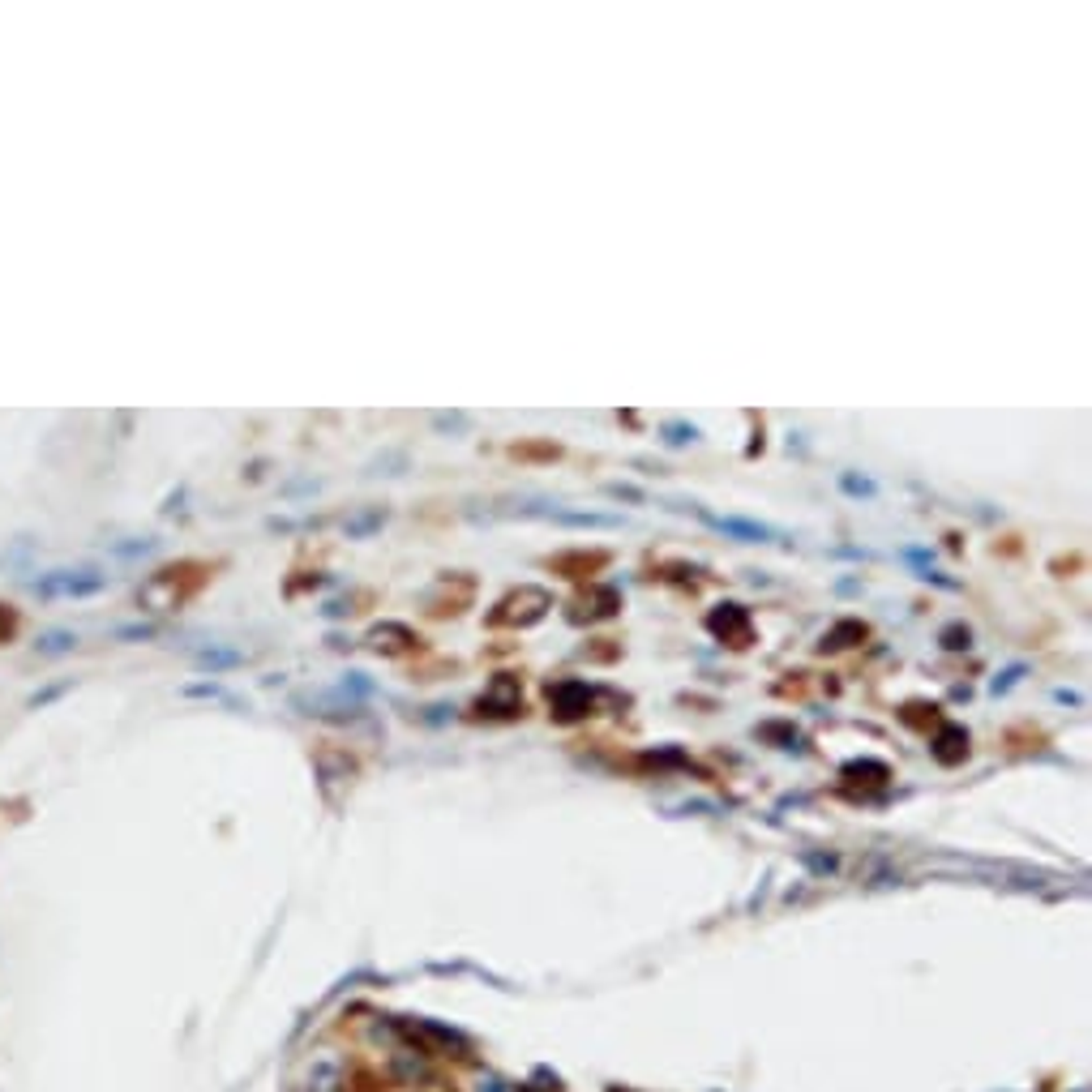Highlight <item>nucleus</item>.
<instances>
[{
    "label": "nucleus",
    "instance_id": "obj_1",
    "mask_svg": "<svg viewBox=\"0 0 1092 1092\" xmlns=\"http://www.w3.org/2000/svg\"><path fill=\"white\" fill-rule=\"evenodd\" d=\"M548 608H553V596H548L545 587L536 583H523L518 591H510V596H502L493 604V613H488V626H510V630H523V626H536V621L548 618Z\"/></svg>",
    "mask_w": 1092,
    "mask_h": 1092
},
{
    "label": "nucleus",
    "instance_id": "obj_2",
    "mask_svg": "<svg viewBox=\"0 0 1092 1092\" xmlns=\"http://www.w3.org/2000/svg\"><path fill=\"white\" fill-rule=\"evenodd\" d=\"M608 690L600 686H587L578 677H561V681H548V703H553V720L557 724H578V720L596 716L600 711V698Z\"/></svg>",
    "mask_w": 1092,
    "mask_h": 1092
},
{
    "label": "nucleus",
    "instance_id": "obj_3",
    "mask_svg": "<svg viewBox=\"0 0 1092 1092\" xmlns=\"http://www.w3.org/2000/svg\"><path fill=\"white\" fill-rule=\"evenodd\" d=\"M475 720H518L523 716V690H518L515 673H497L485 686V694L472 703Z\"/></svg>",
    "mask_w": 1092,
    "mask_h": 1092
},
{
    "label": "nucleus",
    "instance_id": "obj_4",
    "mask_svg": "<svg viewBox=\"0 0 1092 1092\" xmlns=\"http://www.w3.org/2000/svg\"><path fill=\"white\" fill-rule=\"evenodd\" d=\"M707 630L728 643V648H750L754 643V621H750V608L746 604H720L707 613Z\"/></svg>",
    "mask_w": 1092,
    "mask_h": 1092
},
{
    "label": "nucleus",
    "instance_id": "obj_5",
    "mask_svg": "<svg viewBox=\"0 0 1092 1092\" xmlns=\"http://www.w3.org/2000/svg\"><path fill=\"white\" fill-rule=\"evenodd\" d=\"M618 613H621V591L608 583L587 587L583 596L570 604V621H608V618H618Z\"/></svg>",
    "mask_w": 1092,
    "mask_h": 1092
},
{
    "label": "nucleus",
    "instance_id": "obj_6",
    "mask_svg": "<svg viewBox=\"0 0 1092 1092\" xmlns=\"http://www.w3.org/2000/svg\"><path fill=\"white\" fill-rule=\"evenodd\" d=\"M420 643H425V638L415 634L412 626H403V621H382V626L369 634V648H373L377 656H412V651H420Z\"/></svg>",
    "mask_w": 1092,
    "mask_h": 1092
},
{
    "label": "nucleus",
    "instance_id": "obj_7",
    "mask_svg": "<svg viewBox=\"0 0 1092 1092\" xmlns=\"http://www.w3.org/2000/svg\"><path fill=\"white\" fill-rule=\"evenodd\" d=\"M698 518H703L707 527H716V531H724V536L746 540V545H767V540H779L776 527L754 523V518H728V515H711V510H698Z\"/></svg>",
    "mask_w": 1092,
    "mask_h": 1092
},
{
    "label": "nucleus",
    "instance_id": "obj_8",
    "mask_svg": "<svg viewBox=\"0 0 1092 1092\" xmlns=\"http://www.w3.org/2000/svg\"><path fill=\"white\" fill-rule=\"evenodd\" d=\"M472 596H475V583H472V578H463V583H459V591H450V575H442V578H437V587L425 596V604H429V613H433V618H445V613H463V608L472 604Z\"/></svg>",
    "mask_w": 1092,
    "mask_h": 1092
},
{
    "label": "nucleus",
    "instance_id": "obj_9",
    "mask_svg": "<svg viewBox=\"0 0 1092 1092\" xmlns=\"http://www.w3.org/2000/svg\"><path fill=\"white\" fill-rule=\"evenodd\" d=\"M608 566V553H600V548H575V553H557L548 557V570H557V575H566V578H591L600 575V570Z\"/></svg>",
    "mask_w": 1092,
    "mask_h": 1092
},
{
    "label": "nucleus",
    "instance_id": "obj_10",
    "mask_svg": "<svg viewBox=\"0 0 1092 1092\" xmlns=\"http://www.w3.org/2000/svg\"><path fill=\"white\" fill-rule=\"evenodd\" d=\"M523 515H540L557 527H596V531H613L621 527L618 515H583V510H523Z\"/></svg>",
    "mask_w": 1092,
    "mask_h": 1092
},
{
    "label": "nucleus",
    "instance_id": "obj_11",
    "mask_svg": "<svg viewBox=\"0 0 1092 1092\" xmlns=\"http://www.w3.org/2000/svg\"><path fill=\"white\" fill-rule=\"evenodd\" d=\"M866 638H870V626H866V621L844 618V621H836V626L823 634L819 651H844V648H852V643H866Z\"/></svg>",
    "mask_w": 1092,
    "mask_h": 1092
},
{
    "label": "nucleus",
    "instance_id": "obj_12",
    "mask_svg": "<svg viewBox=\"0 0 1092 1092\" xmlns=\"http://www.w3.org/2000/svg\"><path fill=\"white\" fill-rule=\"evenodd\" d=\"M103 587V578L99 575H91V570H81V578L78 575H56V578H48V583H39V591H48V596H91V591H99Z\"/></svg>",
    "mask_w": 1092,
    "mask_h": 1092
},
{
    "label": "nucleus",
    "instance_id": "obj_13",
    "mask_svg": "<svg viewBox=\"0 0 1092 1092\" xmlns=\"http://www.w3.org/2000/svg\"><path fill=\"white\" fill-rule=\"evenodd\" d=\"M964 754H968V733H964V728H955V724H947L939 737H934V759L951 767V763H960Z\"/></svg>",
    "mask_w": 1092,
    "mask_h": 1092
},
{
    "label": "nucleus",
    "instance_id": "obj_14",
    "mask_svg": "<svg viewBox=\"0 0 1092 1092\" xmlns=\"http://www.w3.org/2000/svg\"><path fill=\"white\" fill-rule=\"evenodd\" d=\"M939 643H942L947 651H960V648H968V643H972V630L955 621V626H947V630L939 634Z\"/></svg>",
    "mask_w": 1092,
    "mask_h": 1092
},
{
    "label": "nucleus",
    "instance_id": "obj_15",
    "mask_svg": "<svg viewBox=\"0 0 1092 1092\" xmlns=\"http://www.w3.org/2000/svg\"><path fill=\"white\" fill-rule=\"evenodd\" d=\"M839 488L852 497H874L879 488H874V480H866V475H839Z\"/></svg>",
    "mask_w": 1092,
    "mask_h": 1092
},
{
    "label": "nucleus",
    "instance_id": "obj_16",
    "mask_svg": "<svg viewBox=\"0 0 1092 1092\" xmlns=\"http://www.w3.org/2000/svg\"><path fill=\"white\" fill-rule=\"evenodd\" d=\"M197 664H206V668L240 664V651H202V656H197Z\"/></svg>",
    "mask_w": 1092,
    "mask_h": 1092
},
{
    "label": "nucleus",
    "instance_id": "obj_17",
    "mask_svg": "<svg viewBox=\"0 0 1092 1092\" xmlns=\"http://www.w3.org/2000/svg\"><path fill=\"white\" fill-rule=\"evenodd\" d=\"M694 437H698L694 425H664V442L668 445H686V442H694Z\"/></svg>",
    "mask_w": 1092,
    "mask_h": 1092
},
{
    "label": "nucleus",
    "instance_id": "obj_18",
    "mask_svg": "<svg viewBox=\"0 0 1092 1092\" xmlns=\"http://www.w3.org/2000/svg\"><path fill=\"white\" fill-rule=\"evenodd\" d=\"M382 523H386V510H373V515H364L360 523H352L347 531H352V536H360V531H373V527H382Z\"/></svg>",
    "mask_w": 1092,
    "mask_h": 1092
},
{
    "label": "nucleus",
    "instance_id": "obj_19",
    "mask_svg": "<svg viewBox=\"0 0 1092 1092\" xmlns=\"http://www.w3.org/2000/svg\"><path fill=\"white\" fill-rule=\"evenodd\" d=\"M1020 673H1024V668H1020V664H1015V668H1007V673H1002V677H998V681H994V694H1007V690H1012V686H1015V681H1020Z\"/></svg>",
    "mask_w": 1092,
    "mask_h": 1092
},
{
    "label": "nucleus",
    "instance_id": "obj_20",
    "mask_svg": "<svg viewBox=\"0 0 1092 1092\" xmlns=\"http://www.w3.org/2000/svg\"><path fill=\"white\" fill-rule=\"evenodd\" d=\"M515 455H545V459H557V445H515Z\"/></svg>",
    "mask_w": 1092,
    "mask_h": 1092
}]
</instances>
